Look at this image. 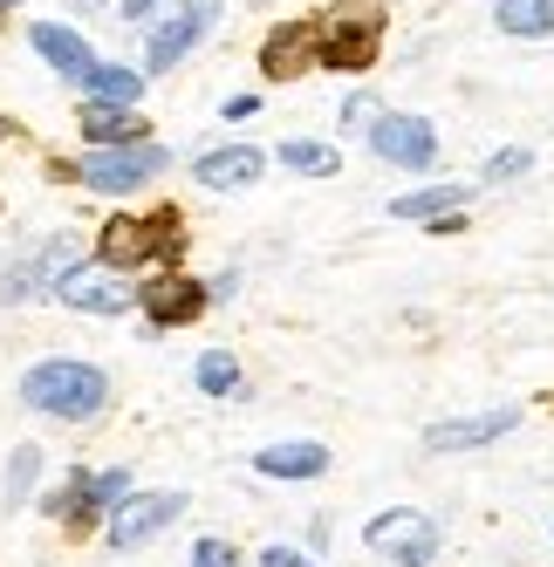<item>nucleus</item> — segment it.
Segmentation results:
<instances>
[{"label": "nucleus", "instance_id": "1", "mask_svg": "<svg viewBox=\"0 0 554 567\" xmlns=\"http://www.w3.org/2000/svg\"><path fill=\"white\" fill-rule=\"evenodd\" d=\"M110 396H116V383L90 355H42L34 370H21V403L55 424H96L110 411Z\"/></svg>", "mask_w": 554, "mask_h": 567}, {"label": "nucleus", "instance_id": "2", "mask_svg": "<svg viewBox=\"0 0 554 567\" xmlns=\"http://www.w3.org/2000/svg\"><path fill=\"white\" fill-rule=\"evenodd\" d=\"M96 260L116 267V274H144V267L165 274V267L185 260V219H178L172 206L116 213V219H103V233H96Z\"/></svg>", "mask_w": 554, "mask_h": 567}, {"label": "nucleus", "instance_id": "3", "mask_svg": "<svg viewBox=\"0 0 554 567\" xmlns=\"http://www.w3.org/2000/svg\"><path fill=\"white\" fill-rule=\"evenodd\" d=\"M363 547L390 567H439L445 554V519L424 506H383L363 519Z\"/></svg>", "mask_w": 554, "mask_h": 567}, {"label": "nucleus", "instance_id": "4", "mask_svg": "<svg viewBox=\"0 0 554 567\" xmlns=\"http://www.w3.org/2000/svg\"><path fill=\"white\" fill-rule=\"evenodd\" d=\"M377 55H383V8H336L315 21V69L370 75Z\"/></svg>", "mask_w": 554, "mask_h": 567}, {"label": "nucleus", "instance_id": "5", "mask_svg": "<svg viewBox=\"0 0 554 567\" xmlns=\"http://www.w3.org/2000/svg\"><path fill=\"white\" fill-rule=\"evenodd\" d=\"M165 172H172V151L157 144V137H144V144H116V151H83L69 178L83 185V192H96V198H124V192L157 185Z\"/></svg>", "mask_w": 554, "mask_h": 567}, {"label": "nucleus", "instance_id": "6", "mask_svg": "<svg viewBox=\"0 0 554 567\" xmlns=\"http://www.w3.org/2000/svg\"><path fill=\"white\" fill-rule=\"evenodd\" d=\"M363 144L390 172H431L439 165V124H431V116H411V110H383L363 131Z\"/></svg>", "mask_w": 554, "mask_h": 567}, {"label": "nucleus", "instance_id": "7", "mask_svg": "<svg viewBox=\"0 0 554 567\" xmlns=\"http://www.w3.org/2000/svg\"><path fill=\"white\" fill-rule=\"evenodd\" d=\"M206 308H213L206 280H199V274H185V267H165V274H144V280H137V315H144V329H151V336L185 329V321H199Z\"/></svg>", "mask_w": 554, "mask_h": 567}, {"label": "nucleus", "instance_id": "8", "mask_svg": "<svg viewBox=\"0 0 554 567\" xmlns=\"http://www.w3.org/2000/svg\"><path fill=\"white\" fill-rule=\"evenodd\" d=\"M55 301L75 308V315H96V321L131 315V308H137V274H116V267H103V260L90 254V260H75V267L55 280Z\"/></svg>", "mask_w": 554, "mask_h": 567}, {"label": "nucleus", "instance_id": "9", "mask_svg": "<svg viewBox=\"0 0 554 567\" xmlns=\"http://www.w3.org/2000/svg\"><path fill=\"white\" fill-rule=\"evenodd\" d=\"M219 14H226V0H185V8H172L165 21H151V34H144V75H172L213 34Z\"/></svg>", "mask_w": 554, "mask_h": 567}, {"label": "nucleus", "instance_id": "10", "mask_svg": "<svg viewBox=\"0 0 554 567\" xmlns=\"http://www.w3.org/2000/svg\"><path fill=\"white\" fill-rule=\"evenodd\" d=\"M178 513H185V493H131L124 506L103 519V547H110V554H137V547H151L157 534H172Z\"/></svg>", "mask_w": 554, "mask_h": 567}, {"label": "nucleus", "instance_id": "11", "mask_svg": "<svg viewBox=\"0 0 554 567\" xmlns=\"http://www.w3.org/2000/svg\"><path fill=\"white\" fill-rule=\"evenodd\" d=\"M521 431V403H493V411H465V417H439L424 424V452L431 458H459V452H486V444Z\"/></svg>", "mask_w": 554, "mask_h": 567}, {"label": "nucleus", "instance_id": "12", "mask_svg": "<svg viewBox=\"0 0 554 567\" xmlns=\"http://www.w3.org/2000/svg\"><path fill=\"white\" fill-rule=\"evenodd\" d=\"M83 260L75 254V239H55V247H34L28 260H14L8 274H0V308H14V301H34V295H55V280Z\"/></svg>", "mask_w": 554, "mask_h": 567}, {"label": "nucleus", "instance_id": "13", "mask_svg": "<svg viewBox=\"0 0 554 567\" xmlns=\"http://www.w3.org/2000/svg\"><path fill=\"white\" fill-rule=\"evenodd\" d=\"M260 172H267V151L240 144V137L192 157V185H206V192H247V185H260Z\"/></svg>", "mask_w": 554, "mask_h": 567}, {"label": "nucleus", "instance_id": "14", "mask_svg": "<svg viewBox=\"0 0 554 567\" xmlns=\"http://www.w3.org/2000/svg\"><path fill=\"white\" fill-rule=\"evenodd\" d=\"M336 452L322 437H281V444H260L254 452V472L274 478V485H308V478H329Z\"/></svg>", "mask_w": 554, "mask_h": 567}, {"label": "nucleus", "instance_id": "15", "mask_svg": "<svg viewBox=\"0 0 554 567\" xmlns=\"http://www.w3.org/2000/svg\"><path fill=\"white\" fill-rule=\"evenodd\" d=\"M137 493V478H131V465H103V472H90L83 465V478H75V513H69V526L75 534H90V526H103L116 506H124Z\"/></svg>", "mask_w": 554, "mask_h": 567}, {"label": "nucleus", "instance_id": "16", "mask_svg": "<svg viewBox=\"0 0 554 567\" xmlns=\"http://www.w3.org/2000/svg\"><path fill=\"white\" fill-rule=\"evenodd\" d=\"M28 49L42 55V62H49L55 75H62L69 90H75V83H83V75H90V69L103 62V55H96V49L83 42V34L69 28V21H34V28H28Z\"/></svg>", "mask_w": 554, "mask_h": 567}, {"label": "nucleus", "instance_id": "17", "mask_svg": "<svg viewBox=\"0 0 554 567\" xmlns=\"http://www.w3.org/2000/svg\"><path fill=\"white\" fill-rule=\"evenodd\" d=\"M301 69H315V21H274L267 42H260V75L295 83Z\"/></svg>", "mask_w": 554, "mask_h": 567}, {"label": "nucleus", "instance_id": "18", "mask_svg": "<svg viewBox=\"0 0 554 567\" xmlns=\"http://www.w3.org/2000/svg\"><path fill=\"white\" fill-rule=\"evenodd\" d=\"M75 124H83L90 151H116V144H144L151 137L144 110H124V103H83V110H75Z\"/></svg>", "mask_w": 554, "mask_h": 567}, {"label": "nucleus", "instance_id": "19", "mask_svg": "<svg viewBox=\"0 0 554 567\" xmlns=\"http://www.w3.org/2000/svg\"><path fill=\"white\" fill-rule=\"evenodd\" d=\"M472 192L480 185H411L390 198V219H411V226H431V219H452L472 206Z\"/></svg>", "mask_w": 554, "mask_h": 567}, {"label": "nucleus", "instance_id": "20", "mask_svg": "<svg viewBox=\"0 0 554 567\" xmlns=\"http://www.w3.org/2000/svg\"><path fill=\"white\" fill-rule=\"evenodd\" d=\"M144 83H151V75L131 69V62H96L83 83H75V96H83V103H124V110H137L144 103Z\"/></svg>", "mask_w": 554, "mask_h": 567}, {"label": "nucleus", "instance_id": "21", "mask_svg": "<svg viewBox=\"0 0 554 567\" xmlns=\"http://www.w3.org/2000/svg\"><path fill=\"white\" fill-rule=\"evenodd\" d=\"M493 28L513 42H547L554 34V0H493Z\"/></svg>", "mask_w": 554, "mask_h": 567}, {"label": "nucleus", "instance_id": "22", "mask_svg": "<svg viewBox=\"0 0 554 567\" xmlns=\"http://www.w3.org/2000/svg\"><path fill=\"white\" fill-rule=\"evenodd\" d=\"M274 165L295 172V178H336L342 172V151L322 144V137H288L281 151H274Z\"/></svg>", "mask_w": 554, "mask_h": 567}, {"label": "nucleus", "instance_id": "23", "mask_svg": "<svg viewBox=\"0 0 554 567\" xmlns=\"http://www.w3.org/2000/svg\"><path fill=\"white\" fill-rule=\"evenodd\" d=\"M42 444H14L8 452V478H0V499H8V513H21L34 499V485H42Z\"/></svg>", "mask_w": 554, "mask_h": 567}, {"label": "nucleus", "instance_id": "24", "mask_svg": "<svg viewBox=\"0 0 554 567\" xmlns=\"http://www.w3.org/2000/svg\"><path fill=\"white\" fill-rule=\"evenodd\" d=\"M192 383H199L206 396H240V355H233V349H206L199 355V370H192Z\"/></svg>", "mask_w": 554, "mask_h": 567}, {"label": "nucleus", "instance_id": "25", "mask_svg": "<svg viewBox=\"0 0 554 567\" xmlns=\"http://www.w3.org/2000/svg\"><path fill=\"white\" fill-rule=\"evenodd\" d=\"M527 172H534V151L527 144H500L480 165V185H513V178H527Z\"/></svg>", "mask_w": 554, "mask_h": 567}, {"label": "nucleus", "instance_id": "26", "mask_svg": "<svg viewBox=\"0 0 554 567\" xmlns=\"http://www.w3.org/2000/svg\"><path fill=\"white\" fill-rule=\"evenodd\" d=\"M185 567H247V560H240V547H233L226 534H199L185 547Z\"/></svg>", "mask_w": 554, "mask_h": 567}, {"label": "nucleus", "instance_id": "27", "mask_svg": "<svg viewBox=\"0 0 554 567\" xmlns=\"http://www.w3.org/2000/svg\"><path fill=\"white\" fill-rule=\"evenodd\" d=\"M377 116H383V103H377L370 90H349V96H342V131H370Z\"/></svg>", "mask_w": 554, "mask_h": 567}, {"label": "nucleus", "instance_id": "28", "mask_svg": "<svg viewBox=\"0 0 554 567\" xmlns=\"http://www.w3.org/2000/svg\"><path fill=\"white\" fill-rule=\"evenodd\" d=\"M254 567H322V560H315L308 547H288V540H274V547H260V554H254Z\"/></svg>", "mask_w": 554, "mask_h": 567}, {"label": "nucleus", "instance_id": "29", "mask_svg": "<svg viewBox=\"0 0 554 567\" xmlns=\"http://www.w3.org/2000/svg\"><path fill=\"white\" fill-rule=\"evenodd\" d=\"M157 8H165V0H116V14H124L131 28H151V21H157Z\"/></svg>", "mask_w": 554, "mask_h": 567}, {"label": "nucleus", "instance_id": "30", "mask_svg": "<svg viewBox=\"0 0 554 567\" xmlns=\"http://www.w3.org/2000/svg\"><path fill=\"white\" fill-rule=\"evenodd\" d=\"M254 110H260V96H254V90H240V96H226V103H219V116H226V124H247Z\"/></svg>", "mask_w": 554, "mask_h": 567}, {"label": "nucleus", "instance_id": "31", "mask_svg": "<svg viewBox=\"0 0 554 567\" xmlns=\"http://www.w3.org/2000/svg\"><path fill=\"white\" fill-rule=\"evenodd\" d=\"M206 295H213V301H233V295H240V274H233V267L213 274V280H206Z\"/></svg>", "mask_w": 554, "mask_h": 567}, {"label": "nucleus", "instance_id": "32", "mask_svg": "<svg viewBox=\"0 0 554 567\" xmlns=\"http://www.w3.org/2000/svg\"><path fill=\"white\" fill-rule=\"evenodd\" d=\"M322 547H329V513H315V519H308V554L322 560Z\"/></svg>", "mask_w": 554, "mask_h": 567}, {"label": "nucleus", "instance_id": "33", "mask_svg": "<svg viewBox=\"0 0 554 567\" xmlns=\"http://www.w3.org/2000/svg\"><path fill=\"white\" fill-rule=\"evenodd\" d=\"M69 8H83V14H96V8H103V0H69Z\"/></svg>", "mask_w": 554, "mask_h": 567}, {"label": "nucleus", "instance_id": "34", "mask_svg": "<svg viewBox=\"0 0 554 567\" xmlns=\"http://www.w3.org/2000/svg\"><path fill=\"white\" fill-rule=\"evenodd\" d=\"M14 8H21V0H0V14H14Z\"/></svg>", "mask_w": 554, "mask_h": 567}, {"label": "nucleus", "instance_id": "35", "mask_svg": "<svg viewBox=\"0 0 554 567\" xmlns=\"http://www.w3.org/2000/svg\"><path fill=\"white\" fill-rule=\"evenodd\" d=\"M370 8H377V0H370Z\"/></svg>", "mask_w": 554, "mask_h": 567}, {"label": "nucleus", "instance_id": "36", "mask_svg": "<svg viewBox=\"0 0 554 567\" xmlns=\"http://www.w3.org/2000/svg\"><path fill=\"white\" fill-rule=\"evenodd\" d=\"M547 534H554V526H547Z\"/></svg>", "mask_w": 554, "mask_h": 567}]
</instances>
